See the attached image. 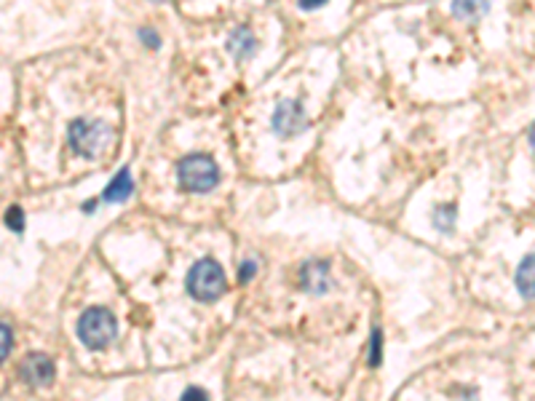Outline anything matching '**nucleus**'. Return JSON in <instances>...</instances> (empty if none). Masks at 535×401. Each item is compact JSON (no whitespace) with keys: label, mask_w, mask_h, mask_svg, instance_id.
Here are the masks:
<instances>
[{"label":"nucleus","mask_w":535,"mask_h":401,"mask_svg":"<svg viewBox=\"0 0 535 401\" xmlns=\"http://www.w3.org/2000/svg\"><path fill=\"white\" fill-rule=\"evenodd\" d=\"M67 139H70L73 153L91 160L97 159V156H102L113 145V126L105 123V120L78 118L70 123Z\"/></svg>","instance_id":"f257e3e1"},{"label":"nucleus","mask_w":535,"mask_h":401,"mask_svg":"<svg viewBox=\"0 0 535 401\" xmlns=\"http://www.w3.org/2000/svg\"><path fill=\"white\" fill-rule=\"evenodd\" d=\"M177 182L188 193H209L220 185V166L206 153H190L177 163Z\"/></svg>","instance_id":"f03ea898"},{"label":"nucleus","mask_w":535,"mask_h":401,"mask_svg":"<svg viewBox=\"0 0 535 401\" xmlns=\"http://www.w3.org/2000/svg\"><path fill=\"white\" fill-rule=\"evenodd\" d=\"M76 332H78V340L88 351H102L116 340L118 321L108 308H88L81 314Z\"/></svg>","instance_id":"7ed1b4c3"},{"label":"nucleus","mask_w":535,"mask_h":401,"mask_svg":"<svg viewBox=\"0 0 535 401\" xmlns=\"http://www.w3.org/2000/svg\"><path fill=\"white\" fill-rule=\"evenodd\" d=\"M185 286H188L190 297H196L199 303H211V300L222 297L228 281H225L222 268L214 260H199L190 268V273L185 279Z\"/></svg>","instance_id":"20e7f679"},{"label":"nucleus","mask_w":535,"mask_h":401,"mask_svg":"<svg viewBox=\"0 0 535 401\" xmlns=\"http://www.w3.org/2000/svg\"><path fill=\"white\" fill-rule=\"evenodd\" d=\"M305 105L300 99H284L279 102V108L271 116L273 131H279L282 137H294L303 126H305Z\"/></svg>","instance_id":"39448f33"},{"label":"nucleus","mask_w":535,"mask_h":401,"mask_svg":"<svg viewBox=\"0 0 535 401\" xmlns=\"http://www.w3.org/2000/svg\"><path fill=\"white\" fill-rule=\"evenodd\" d=\"M297 281H300L303 292H311V294H324L332 283H334V281H332L330 265L322 262V260L305 262V265L300 268V273H297Z\"/></svg>","instance_id":"423d86ee"},{"label":"nucleus","mask_w":535,"mask_h":401,"mask_svg":"<svg viewBox=\"0 0 535 401\" xmlns=\"http://www.w3.org/2000/svg\"><path fill=\"white\" fill-rule=\"evenodd\" d=\"M19 375H22V380L27 386H48L54 380V375H57V366H54V361L48 359V356L33 354V356H27V359L22 361Z\"/></svg>","instance_id":"0eeeda50"},{"label":"nucleus","mask_w":535,"mask_h":401,"mask_svg":"<svg viewBox=\"0 0 535 401\" xmlns=\"http://www.w3.org/2000/svg\"><path fill=\"white\" fill-rule=\"evenodd\" d=\"M225 46H228V51H231L239 62H247V59H252V57L257 54L260 40H257V36H254L252 30H247V27H236V30L228 36Z\"/></svg>","instance_id":"6e6552de"},{"label":"nucleus","mask_w":535,"mask_h":401,"mask_svg":"<svg viewBox=\"0 0 535 401\" xmlns=\"http://www.w3.org/2000/svg\"><path fill=\"white\" fill-rule=\"evenodd\" d=\"M131 193H134L131 169H121V171L110 180V185L105 188V193H102L99 199H102V203H124Z\"/></svg>","instance_id":"1a4fd4ad"},{"label":"nucleus","mask_w":535,"mask_h":401,"mask_svg":"<svg viewBox=\"0 0 535 401\" xmlns=\"http://www.w3.org/2000/svg\"><path fill=\"white\" fill-rule=\"evenodd\" d=\"M514 283H517L520 297L535 300V252L533 254H528V257L520 262V268H517V273H514Z\"/></svg>","instance_id":"9d476101"},{"label":"nucleus","mask_w":535,"mask_h":401,"mask_svg":"<svg viewBox=\"0 0 535 401\" xmlns=\"http://www.w3.org/2000/svg\"><path fill=\"white\" fill-rule=\"evenodd\" d=\"M488 8H490V0H453L450 3L453 16L455 19H463V22L479 19L482 14H488Z\"/></svg>","instance_id":"9b49d317"},{"label":"nucleus","mask_w":535,"mask_h":401,"mask_svg":"<svg viewBox=\"0 0 535 401\" xmlns=\"http://www.w3.org/2000/svg\"><path fill=\"white\" fill-rule=\"evenodd\" d=\"M455 206L453 203H439L434 211H431V222L439 233H453L455 228Z\"/></svg>","instance_id":"f8f14e48"},{"label":"nucleus","mask_w":535,"mask_h":401,"mask_svg":"<svg viewBox=\"0 0 535 401\" xmlns=\"http://www.w3.org/2000/svg\"><path fill=\"white\" fill-rule=\"evenodd\" d=\"M5 228L14 231V233H22V231H25V211H22L19 206H11V209L5 211Z\"/></svg>","instance_id":"ddd939ff"},{"label":"nucleus","mask_w":535,"mask_h":401,"mask_svg":"<svg viewBox=\"0 0 535 401\" xmlns=\"http://www.w3.org/2000/svg\"><path fill=\"white\" fill-rule=\"evenodd\" d=\"M137 38H139V43H142L145 48H150V51L161 48V36H159L153 27H142V30H137Z\"/></svg>","instance_id":"4468645a"},{"label":"nucleus","mask_w":535,"mask_h":401,"mask_svg":"<svg viewBox=\"0 0 535 401\" xmlns=\"http://www.w3.org/2000/svg\"><path fill=\"white\" fill-rule=\"evenodd\" d=\"M380 348H383V334H380V329L375 326L370 337V361H367L370 366H377V364H380V356H383V351H380Z\"/></svg>","instance_id":"2eb2a0df"},{"label":"nucleus","mask_w":535,"mask_h":401,"mask_svg":"<svg viewBox=\"0 0 535 401\" xmlns=\"http://www.w3.org/2000/svg\"><path fill=\"white\" fill-rule=\"evenodd\" d=\"M257 276V262L254 260H247V262H242V268H239V283L242 286H247L249 281Z\"/></svg>","instance_id":"dca6fc26"},{"label":"nucleus","mask_w":535,"mask_h":401,"mask_svg":"<svg viewBox=\"0 0 535 401\" xmlns=\"http://www.w3.org/2000/svg\"><path fill=\"white\" fill-rule=\"evenodd\" d=\"M180 401H209V394H206L204 388H199V386H190V388H185V394L180 396Z\"/></svg>","instance_id":"f3484780"},{"label":"nucleus","mask_w":535,"mask_h":401,"mask_svg":"<svg viewBox=\"0 0 535 401\" xmlns=\"http://www.w3.org/2000/svg\"><path fill=\"white\" fill-rule=\"evenodd\" d=\"M11 343H14L11 326H8V324H3V351H0V356H3V359H5V356H8V351H11Z\"/></svg>","instance_id":"a211bd4d"},{"label":"nucleus","mask_w":535,"mask_h":401,"mask_svg":"<svg viewBox=\"0 0 535 401\" xmlns=\"http://www.w3.org/2000/svg\"><path fill=\"white\" fill-rule=\"evenodd\" d=\"M327 0H300V8L303 11H316V8H322Z\"/></svg>","instance_id":"6ab92c4d"},{"label":"nucleus","mask_w":535,"mask_h":401,"mask_svg":"<svg viewBox=\"0 0 535 401\" xmlns=\"http://www.w3.org/2000/svg\"><path fill=\"white\" fill-rule=\"evenodd\" d=\"M99 200H102V199H88L86 203H83V211H86V214H91V211H94V209L99 206Z\"/></svg>","instance_id":"aec40b11"},{"label":"nucleus","mask_w":535,"mask_h":401,"mask_svg":"<svg viewBox=\"0 0 535 401\" xmlns=\"http://www.w3.org/2000/svg\"><path fill=\"white\" fill-rule=\"evenodd\" d=\"M528 145H530V150L535 153V123L530 126V131H528Z\"/></svg>","instance_id":"412c9836"}]
</instances>
